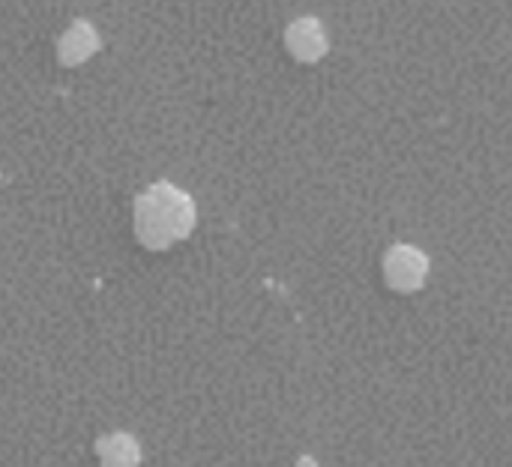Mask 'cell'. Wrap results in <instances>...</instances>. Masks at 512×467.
<instances>
[{
    "instance_id": "6da1fadb",
    "label": "cell",
    "mask_w": 512,
    "mask_h": 467,
    "mask_svg": "<svg viewBox=\"0 0 512 467\" xmlns=\"http://www.w3.org/2000/svg\"><path fill=\"white\" fill-rule=\"evenodd\" d=\"M285 45L288 51L303 60V63H312V60H321L324 51H327V39H324V27L321 21L315 18H300L288 27L285 33Z\"/></svg>"
}]
</instances>
